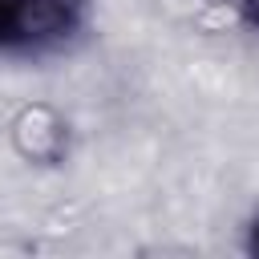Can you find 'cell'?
<instances>
[{"label":"cell","instance_id":"1","mask_svg":"<svg viewBox=\"0 0 259 259\" xmlns=\"http://www.w3.org/2000/svg\"><path fill=\"white\" fill-rule=\"evenodd\" d=\"M93 0H0V61H45L85 40Z\"/></svg>","mask_w":259,"mask_h":259},{"label":"cell","instance_id":"3","mask_svg":"<svg viewBox=\"0 0 259 259\" xmlns=\"http://www.w3.org/2000/svg\"><path fill=\"white\" fill-rule=\"evenodd\" d=\"M227 8L235 12V20H239L247 32L259 36V0H227Z\"/></svg>","mask_w":259,"mask_h":259},{"label":"cell","instance_id":"4","mask_svg":"<svg viewBox=\"0 0 259 259\" xmlns=\"http://www.w3.org/2000/svg\"><path fill=\"white\" fill-rule=\"evenodd\" d=\"M243 251L259 259V206H255V210L247 214V223H243Z\"/></svg>","mask_w":259,"mask_h":259},{"label":"cell","instance_id":"2","mask_svg":"<svg viewBox=\"0 0 259 259\" xmlns=\"http://www.w3.org/2000/svg\"><path fill=\"white\" fill-rule=\"evenodd\" d=\"M8 138L28 166H61L69 158V121L53 105H24L12 117Z\"/></svg>","mask_w":259,"mask_h":259}]
</instances>
